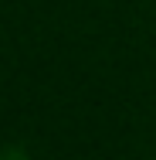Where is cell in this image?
Returning <instances> with one entry per match:
<instances>
[{
  "label": "cell",
  "mask_w": 156,
  "mask_h": 160,
  "mask_svg": "<svg viewBox=\"0 0 156 160\" xmlns=\"http://www.w3.org/2000/svg\"><path fill=\"white\" fill-rule=\"evenodd\" d=\"M0 160H27V157H24V150H17V147H7V150H0Z\"/></svg>",
  "instance_id": "6da1fadb"
}]
</instances>
